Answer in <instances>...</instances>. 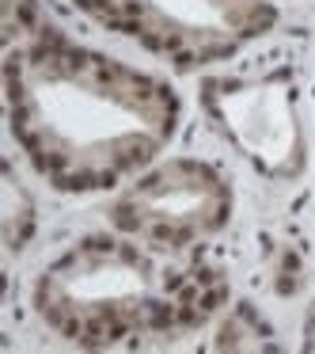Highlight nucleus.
<instances>
[{
	"mask_svg": "<svg viewBox=\"0 0 315 354\" xmlns=\"http://www.w3.org/2000/svg\"><path fill=\"white\" fill-rule=\"evenodd\" d=\"M8 122L34 171L57 191H107L163 153L179 95L152 73L77 46L31 19L4 57Z\"/></svg>",
	"mask_w": 315,
	"mask_h": 354,
	"instance_id": "f257e3e1",
	"label": "nucleus"
},
{
	"mask_svg": "<svg viewBox=\"0 0 315 354\" xmlns=\"http://www.w3.org/2000/svg\"><path fill=\"white\" fill-rule=\"evenodd\" d=\"M125 236H88L42 270L34 308L57 335L110 346L198 328L224 305V274Z\"/></svg>",
	"mask_w": 315,
	"mask_h": 354,
	"instance_id": "f03ea898",
	"label": "nucleus"
},
{
	"mask_svg": "<svg viewBox=\"0 0 315 354\" xmlns=\"http://www.w3.org/2000/svg\"><path fill=\"white\" fill-rule=\"evenodd\" d=\"M103 27L141 42L179 69L232 57L277 19L270 0H77Z\"/></svg>",
	"mask_w": 315,
	"mask_h": 354,
	"instance_id": "7ed1b4c3",
	"label": "nucleus"
},
{
	"mask_svg": "<svg viewBox=\"0 0 315 354\" xmlns=\"http://www.w3.org/2000/svg\"><path fill=\"white\" fill-rule=\"evenodd\" d=\"M232 191L216 168L201 160H167L130 183L114 202V229L167 252H186L224 229Z\"/></svg>",
	"mask_w": 315,
	"mask_h": 354,
	"instance_id": "20e7f679",
	"label": "nucleus"
},
{
	"mask_svg": "<svg viewBox=\"0 0 315 354\" xmlns=\"http://www.w3.org/2000/svg\"><path fill=\"white\" fill-rule=\"evenodd\" d=\"M216 115L258 164L281 171L285 160H296L300 133L292 107L270 84H236L232 95H216Z\"/></svg>",
	"mask_w": 315,
	"mask_h": 354,
	"instance_id": "39448f33",
	"label": "nucleus"
}]
</instances>
